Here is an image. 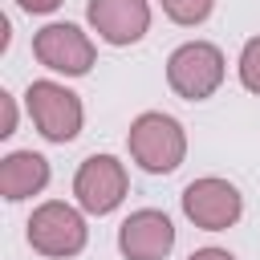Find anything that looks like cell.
I'll use <instances>...</instances> for the list:
<instances>
[{
    "label": "cell",
    "mask_w": 260,
    "mask_h": 260,
    "mask_svg": "<svg viewBox=\"0 0 260 260\" xmlns=\"http://www.w3.org/2000/svg\"><path fill=\"white\" fill-rule=\"evenodd\" d=\"M85 20L98 32V41L126 49L150 32V4L146 0H89Z\"/></svg>",
    "instance_id": "obj_9"
},
{
    "label": "cell",
    "mask_w": 260,
    "mask_h": 260,
    "mask_svg": "<svg viewBox=\"0 0 260 260\" xmlns=\"http://www.w3.org/2000/svg\"><path fill=\"white\" fill-rule=\"evenodd\" d=\"M24 106H28V118H32V126L41 130L45 142H61V146H65V142H73V138L81 134V122H85L81 98H77L69 85L53 81V77L32 81V85L24 89Z\"/></svg>",
    "instance_id": "obj_3"
},
{
    "label": "cell",
    "mask_w": 260,
    "mask_h": 260,
    "mask_svg": "<svg viewBox=\"0 0 260 260\" xmlns=\"http://www.w3.org/2000/svg\"><path fill=\"white\" fill-rule=\"evenodd\" d=\"M228 77V61L211 41H183L167 57V85L183 102H207Z\"/></svg>",
    "instance_id": "obj_2"
},
{
    "label": "cell",
    "mask_w": 260,
    "mask_h": 260,
    "mask_svg": "<svg viewBox=\"0 0 260 260\" xmlns=\"http://www.w3.org/2000/svg\"><path fill=\"white\" fill-rule=\"evenodd\" d=\"M28 244L32 252L41 256H53V260H69L85 248L89 240V228H85V215L81 207L65 203V199H45L41 207H32L28 215Z\"/></svg>",
    "instance_id": "obj_4"
},
{
    "label": "cell",
    "mask_w": 260,
    "mask_h": 260,
    "mask_svg": "<svg viewBox=\"0 0 260 260\" xmlns=\"http://www.w3.org/2000/svg\"><path fill=\"white\" fill-rule=\"evenodd\" d=\"M16 134V98L4 89L0 93V138H12Z\"/></svg>",
    "instance_id": "obj_13"
},
{
    "label": "cell",
    "mask_w": 260,
    "mask_h": 260,
    "mask_svg": "<svg viewBox=\"0 0 260 260\" xmlns=\"http://www.w3.org/2000/svg\"><path fill=\"white\" fill-rule=\"evenodd\" d=\"M130 191V175H126V162L114 158V154H89L81 158L77 175H73V199L81 211L89 215H110L114 207H122Z\"/></svg>",
    "instance_id": "obj_5"
},
{
    "label": "cell",
    "mask_w": 260,
    "mask_h": 260,
    "mask_svg": "<svg viewBox=\"0 0 260 260\" xmlns=\"http://www.w3.org/2000/svg\"><path fill=\"white\" fill-rule=\"evenodd\" d=\"M158 4H162V12H167L175 24H183V28L203 24V20L211 16V8H215V0H158Z\"/></svg>",
    "instance_id": "obj_11"
},
{
    "label": "cell",
    "mask_w": 260,
    "mask_h": 260,
    "mask_svg": "<svg viewBox=\"0 0 260 260\" xmlns=\"http://www.w3.org/2000/svg\"><path fill=\"white\" fill-rule=\"evenodd\" d=\"M49 187V158L37 150H8L0 158V195L8 203L32 199Z\"/></svg>",
    "instance_id": "obj_10"
},
{
    "label": "cell",
    "mask_w": 260,
    "mask_h": 260,
    "mask_svg": "<svg viewBox=\"0 0 260 260\" xmlns=\"http://www.w3.org/2000/svg\"><path fill=\"white\" fill-rule=\"evenodd\" d=\"M24 12H32V16H45V12H57L61 8V0H16Z\"/></svg>",
    "instance_id": "obj_14"
},
{
    "label": "cell",
    "mask_w": 260,
    "mask_h": 260,
    "mask_svg": "<svg viewBox=\"0 0 260 260\" xmlns=\"http://www.w3.org/2000/svg\"><path fill=\"white\" fill-rule=\"evenodd\" d=\"M32 53L45 69L65 73V77H85L93 69V57H98L89 32L81 24H69V20H53L41 32H32Z\"/></svg>",
    "instance_id": "obj_7"
},
{
    "label": "cell",
    "mask_w": 260,
    "mask_h": 260,
    "mask_svg": "<svg viewBox=\"0 0 260 260\" xmlns=\"http://www.w3.org/2000/svg\"><path fill=\"white\" fill-rule=\"evenodd\" d=\"M183 215L203 232H228L244 215V195L236 191V183L219 175H203L183 187Z\"/></svg>",
    "instance_id": "obj_6"
},
{
    "label": "cell",
    "mask_w": 260,
    "mask_h": 260,
    "mask_svg": "<svg viewBox=\"0 0 260 260\" xmlns=\"http://www.w3.org/2000/svg\"><path fill=\"white\" fill-rule=\"evenodd\" d=\"M126 146H130V158L146 175H171L187 158V130L179 118H171L162 110H146L130 122Z\"/></svg>",
    "instance_id": "obj_1"
},
{
    "label": "cell",
    "mask_w": 260,
    "mask_h": 260,
    "mask_svg": "<svg viewBox=\"0 0 260 260\" xmlns=\"http://www.w3.org/2000/svg\"><path fill=\"white\" fill-rule=\"evenodd\" d=\"M175 248V223L158 207H138L118 228V252L126 260H167Z\"/></svg>",
    "instance_id": "obj_8"
},
{
    "label": "cell",
    "mask_w": 260,
    "mask_h": 260,
    "mask_svg": "<svg viewBox=\"0 0 260 260\" xmlns=\"http://www.w3.org/2000/svg\"><path fill=\"white\" fill-rule=\"evenodd\" d=\"M187 260H236L228 248H199V252H191Z\"/></svg>",
    "instance_id": "obj_15"
},
{
    "label": "cell",
    "mask_w": 260,
    "mask_h": 260,
    "mask_svg": "<svg viewBox=\"0 0 260 260\" xmlns=\"http://www.w3.org/2000/svg\"><path fill=\"white\" fill-rule=\"evenodd\" d=\"M236 69H240V85H244L248 93H260V32L244 41Z\"/></svg>",
    "instance_id": "obj_12"
}]
</instances>
